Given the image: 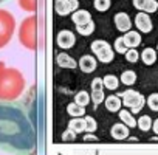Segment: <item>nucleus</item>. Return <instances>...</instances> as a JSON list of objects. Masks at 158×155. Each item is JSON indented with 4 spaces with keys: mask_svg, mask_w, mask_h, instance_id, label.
I'll return each instance as SVG.
<instances>
[{
    "mask_svg": "<svg viewBox=\"0 0 158 155\" xmlns=\"http://www.w3.org/2000/svg\"><path fill=\"white\" fill-rule=\"evenodd\" d=\"M0 147L13 152H25L28 147L25 119L14 106L2 101H0Z\"/></svg>",
    "mask_w": 158,
    "mask_h": 155,
    "instance_id": "1",
    "label": "nucleus"
},
{
    "mask_svg": "<svg viewBox=\"0 0 158 155\" xmlns=\"http://www.w3.org/2000/svg\"><path fill=\"white\" fill-rule=\"evenodd\" d=\"M25 90V76L13 67L0 62V101L13 103L22 96Z\"/></svg>",
    "mask_w": 158,
    "mask_h": 155,
    "instance_id": "2",
    "label": "nucleus"
},
{
    "mask_svg": "<svg viewBox=\"0 0 158 155\" xmlns=\"http://www.w3.org/2000/svg\"><path fill=\"white\" fill-rule=\"evenodd\" d=\"M37 20L34 16L27 17L19 28V40L28 50L37 48Z\"/></svg>",
    "mask_w": 158,
    "mask_h": 155,
    "instance_id": "3",
    "label": "nucleus"
},
{
    "mask_svg": "<svg viewBox=\"0 0 158 155\" xmlns=\"http://www.w3.org/2000/svg\"><path fill=\"white\" fill-rule=\"evenodd\" d=\"M16 30L14 16L5 10H0V48L8 45Z\"/></svg>",
    "mask_w": 158,
    "mask_h": 155,
    "instance_id": "4",
    "label": "nucleus"
},
{
    "mask_svg": "<svg viewBox=\"0 0 158 155\" xmlns=\"http://www.w3.org/2000/svg\"><path fill=\"white\" fill-rule=\"evenodd\" d=\"M119 98L123 99V106L130 109L132 113L141 112V109L146 104V98L136 90H126V92L119 93Z\"/></svg>",
    "mask_w": 158,
    "mask_h": 155,
    "instance_id": "5",
    "label": "nucleus"
},
{
    "mask_svg": "<svg viewBox=\"0 0 158 155\" xmlns=\"http://www.w3.org/2000/svg\"><path fill=\"white\" fill-rule=\"evenodd\" d=\"M92 51L96 54V59L102 64H109L113 61L115 57V51L113 48L109 45V42L102 40V39H98V40H93L92 45H90Z\"/></svg>",
    "mask_w": 158,
    "mask_h": 155,
    "instance_id": "6",
    "label": "nucleus"
},
{
    "mask_svg": "<svg viewBox=\"0 0 158 155\" xmlns=\"http://www.w3.org/2000/svg\"><path fill=\"white\" fill-rule=\"evenodd\" d=\"M92 101L95 104V109L106 101V95H104V82L102 78H95L92 81Z\"/></svg>",
    "mask_w": 158,
    "mask_h": 155,
    "instance_id": "7",
    "label": "nucleus"
},
{
    "mask_svg": "<svg viewBox=\"0 0 158 155\" xmlns=\"http://www.w3.org/2000/svg\"><path fill=\"white\" fill-rule=\"evenodd\" d=\"M77 6H79V0H56L54 11L59 16H67L70 13L77 11Z\"/></svg>",
    "mask_w": 158,
    "mask_h": 155,
    "instance_id": "8",
    "label": "nucleus"
},
{
    "mask_svg": "<svg viewBox=\"0 0 158 155\" xmlns=\"http://www.w3.org/2000/svg\"><path fill=\"white\" fill-rule=\"evenodd\" d=\"M135 27L138 28V31H141V33L147 34V33H150V31H152L153 23H152V19L149 17V14H147V13L139 11V13L135 16Z\"/></svg>",
    "mask_w": 158,
    "mask_h": 155,
    "instance_id": "9",
    "label": "nucleus"
},
{
    "mask_svg": "<svg viewBox=\"0 0 158 155\" xmlns=\"http://www.w3.org/2000/svg\"><path fill=\"white\" fill-rule=\"evenodd\" d=\"M56 42H57V45H59L60 48L68 50V48H71V47L74 45L76 37H74V34H73L70 30H62V31H59V34H57V37H56Z\"/></svg>",
    "mask_w": 158,
    "mask_h": 155,
    "instance_id": "10",
    "label": "nucleus"
},
{
    "mask_svg": "<svg viewBox=\"0 0 158 155\" xmlns=\"http://www.w3.org/2000/svg\"><path fill=\"white\" fill-rule=\"evenodd\" d=\"M113 19H115V27L118 28V31H121V33L130 31L132 20H130V17H129L127 13H116Z\"/></svg>",
    "mask_w": 158,
    "mask_h": 155,
    "instance_id": "11",
    "label": "nucleus"
},
{
    "mask_svg": "<svg viewBox=\"0 0 158 155\" xmlns=\"http://www.w3.org/2000/svg\"><path fill=\"white\" fill-rule=\"evenodd\" d=\"M129 132H130V129H129L126 124H123V123H116V124H113L112 129H110L112 138H113V140H118V141L127 140V138H129Z\"/></svg>",
    "mask_w": 158,
    "mask_h": 155,
    "instance_id": "12",
    "label": "nucleus"
},
{
    "mask_svg": "<svg viewBox=\"0 0 158 155\" xmlns=\"http://www.w3.org/2000/svg\"><path fill=\"white\" fill-rule=\"evenodd\" d=\"M77 65H79V68H81L84 73H93V71L96 70V67H98L96 59H95L93 56H90V54L81 56V59H79Z\"/></svg>",
    "mask_w": 158,
    "mask_h": 155,
    "instance_id": "13",
    "label": "nucleus"
},
{
    "mask_svg": "<svg viewBox=\"0 0 158 155\" xmlns=\"http://www.w3.org/2000/svg\"><path fill=\"white\" fill-rule=\"evenodd\" d=\"M133 6L143 13H155L158 10V3L156 0H133Z\"/></svg>",
    "mask_w": 158,
    "mask_h": 155,
    "instance_id": "14",
    "label": "nucleus"
},
{
    "mask_svg": "<svg viewBox=\"0 0 158 155\" xmlns=\"http://www.w3.org/2000/svg\"><path fill=\"white\" fill-rule=\"evenodd\" d=\"M71 20L74 22V25H76V27H79V25L89 23V22L92 20V14H90L89 11H85V10H77V11H74V13H73Z\"/></svg>",
    "mask_w": 158,
    "mask_h": 155,
    "instance_id": "15",
    "label": "nucleus"
},
{
    "mask_svg": "<svg viewBox=\"0 0 158 155\" xmlns=\"http://www.w3.org/2000/svg\"><path fill=\"white\" fill-rule=\"evenodd\" d=\"M123 39H124V42H126V45H127L129 50L130 48H136L141 44V34L138 31H127L123 36Z\"/></svg>",
    "mask_w": 158,
    "mask_h": 155,
    "instance_id": "16",
    "label": "nucleus"
},
{
    "mask_svg": "<svg viewBox=\"0 0 158 155\" xmlns=\"http://www.w3.org/2000/svg\"><path fill=\"white\" fill-rule=\"evenodd\" d=\"M104 104H106V109H107L109 112H112V113L119 112V110H121V106H123L121 98L116 96V95H109V96L106 98Z\"/></svg>",
    "mask_w": 158,
    "mask_h": 155,
    "instance_id": "17",
    "label": "nucleus"
},
{
    "mask_svg": "<svg viewBox=\"0 0 158 155\" xmlns=\"http://www.w3.org/2000/svg\"><path fill=\"white\" fill-rule=\"evenodd\" d=\"M56 62L60 68H76V65H77V62L67 53H59L56 57Z\"/></svg>",
    "mask_w": 158,
    "mask_h": 155,
    "instance_id": "18",
    "label": "nucleus"
},
{
    "mask_svg": "<svg viewBox=\"0 0 158 155\" xmlns=\"http://www.w3.org/2000/svg\"><path fill=\"white\" fill-rule=\"evenodd\" d=\"M118 113H119L121 123H123V124H126L129 129H132V127H135V126H136V119L133 118V113H132L130 110H127V109H121Z\"/></svg>",
    "mask_w": 158,
    "mask_h": 155,
    "instance_id": "19",
    "label": "nucleus"
},
{
    "mask_svg": "<svg viewBox=\"0 0 158 155\" xmlns=\"http://www.w3.org/2000/svg\"><path fill=\"white\" fill-rule=\"evenodd\" d=\"M141 61L146 64V65H153L156 62V50L153 48H144L143 53L139 54Z\"/></svg>",
    "mask_w": 158,
    "mask_h": 155,
    "instance_id": "20",
    "label": "nucleus"
},
{
    "mask_svg": "<svg viewBox=\"0 0 158 155\" xmlns=\"http://www.w3.org/2000/svg\"><path fill=\"white\" fill-rule=\"evenodd\" d=\"M67 113L71 116V118H81L85 115V107L82 106H77L76 103H70L67 106Z\"/></svg>",
    "mask_w": 158,
    "mask_h": 155,
    "instance_id": "21",
    "label": "nucleus"
},
{
    "mask_svg": "<svg viewBox=\"0 0 158 155\" xmlns=\"http://www.w3.org/2000/svg\"><path fill=\"white\" fill-rule=\"evenodd\" d=\"M102 82H104V89L107 90H116L119 87V78L115 74H106L102 78Z\"/></svg>",
    "mask_w": 158,
    "mask_h": 155,
    "instance_id": "22",
    "label": "nucleus"
},
{
    "mask_svg": "<svg viewBox=\"0 0 158 155\" xmlns=\"http://www.w3.org/2000/svg\"><path fill=\"white\" fill-rule=\"evenodd\" d=\"M124 86H133L136 82V73L133 70H126L121 73V79H119Z\"/></svg>",
    "mask_w": 158,
    "mask_h": 155,
    "instance_id": "23",
    "label": "nucleus"
},
{
    "mask_svg": "<svg viewBox=\"0 0 158 155\" xmlns=\"http://www.w3.org/2000/svg\"><path fill=\"white\" fill-rule=\"evenodd\" d=\"M68 130H73L74 133H81V132H85V127H84V119L82 118H73L70 123H68Z\"/></svg>",
    "mask_w": 158,
    "mask_h": 155,
    "instance_id": "24",
    "label": "nucleus"
},
{
    "mask_svg": "<svg viewBox=\"0 0 158 155\" xmlns=\"http://www.w3.org/2000/svg\"><path fill=\"white\" fill-rule=\"evenodd\" d=\"M152 124H153V121H152V118H150L149 115H141V116L136 119V126H138L139 130H143V132L150 130V129H152Z\"/></svg>",
    "mask_w": 158,
    "mask_h": 155,
    "instance_id": "25",
    "label": "nucleus"
},
{
    "mask_svg": "<svg viewBox=\"0 0 158 155\" xmlns=\"http://www.w3.org/2000/svg\"><path fill=\"white\" fill-rule=\"evenodd\" d=\"M90 99H92V96H90V93H87L85 90H81V92H77V93L74 95V103H76L77 106H82V107L89 106Z\"/></svg>",
    "mask_w": 158,
    "mask_h": 155,
    "instance_id": "26",
    "label": "nucleus"
},
{
    "mask_svg": "<svg viewBox=\"0 0 158 155\" xmlns=\"http://www.w3.org/2000/svg\"><path fill=\"white\" fill-rule=\"evenodd\" d=\"M76 31H77L79 34H82V36H90V34L95 31V22L90 20L89 23L79 25V27H76Z\"/></svg>",
    "mask_w": 158,
    "mask_h": 155,
    "instance_id": "27",
    "label": "nucleus"
},
{
    "mask_svg": "<svg viewBox=\"0 0 158 155\" xmlns=\"http://www.w3.org/2000/svg\"><path fill=\"white\" fill-rule=\"evenodd\" d=\"M84 127H85V132H89V133H92V132H95L96 129H98V123H96V119L93 118V116H85L84 118Z\"/></svg>",
    "mask_w": 158,
    "mask_h": 155,
    "instance_id": "28",
    "label": "nucleus"
},
{
    "mask_svg": "<svg viewBox=\"0 0 158 155\" xmlns=\"http://www.w3.org/2000/svg\"><path fill=\"white\" fill-rule=\"evenodd\" d=\"M19 5L25 11H36V8H37L36 6L37 5L36 0H19Z\"/></svg>",
    "mask_w": 158,
    "mask_h": 155,
    "instance_id": "29",
    "label": "nucleus"
},
{
    "mask_svg": "<svg viewBox=\"0 0 158 155\" xmlns=\"http://www.w3.org/2000/svg\"><path fill=\"white\" fill-rule=\"evenodd\" d=\"M146 103H147V106H149L150 110L158 112V93H152V95H149V98L146 99Z\"/></svg>",
    "mask_w": 158,
    "mask_h": 155,
    "instance_id": "30",
    "label": "nucleus"
},
{
    "mask_svg": "<svg viewBox=\"0 0 158 155\" xmlns=\"http://www.w3.org/2000/svg\"><path fill=\"white\" fill-rule=\"evenodd\" d=\"M115 50H116L118 53H121V54H126V53L129 51V48H127V45H126L123 36H121V37H116V40H115Z\"/></svg>",
    "mask_w": 158,
    "mask_h": 155,
    "instance_id": "31",
    "label": "nucleus"
},
{
    "mask_svg": "<svg viewBox=\"0 0 158 155\" xmlns=\"http://www.w3.org/2000/svg\"><path fill=\"white\" fill-rule=\"evenodd\" d=\"M93 6H95L98 11L104 13V11H107V10L110 8V0H95Z\"/></svg>",
    "mask_w": 158,
    "mask_h": 155,
    "instance_id": "32",
    "label": "nucleus"
},
{
    "mask_svg": "<svg viewBox=\"0 0 158 155\" xmlns=\"http://www.w3.org/2000/svg\"><path fill=\"white\" fill-rule=\"evenodd\" d=\"M126 59H127V62H132V64H135V62L139 59V53H138L135 48H130V50L126 53Z\"/></svg>",
    "mask_w": 158,
    "mask_h": 155,
    "instance_id": "33",
    "label": "nucleus"
},
{
    "mask_svg": "<svg viewBox=\"0 0 158 155\" xmlns=\"http://www.w3.org/2000/svg\"><path fill=\"white\" fill-rule=\"evenodd\" d=\"M74 140H76V133H74L73 130H68V129H67V130L62 133V141H70V143H71V141H74Z\"/></svg>",
    "mask_w": 158,
    "mask_h": 155,
    "instance_id": "34",
    "label": "nucleus"
},
{
    "mask_svg": "<svg viewBox=\"0 0 158 155\" xmlns=\"http://www.w3.org/2000/svg\"><path fill=\"white\" fill-rule=\"evenodd\" d=\"M152 130L156 133V136H158V118L153 121V124H152Z\"/></svg>",
    "mask_w": 158,
    "mask_h": 155,
    "instance_id": "35",
    "label": "nucleus"
},
{
    "mask_svg": "<svg viewBox=\"0 0 158 155\" xmlns=\"http://www.w3.org/2000/svg\"><path fill=\"white\" fill-rule=\"evenodd\" d=\"M92 140H93V141H98V138H96L95 135H85V136H84V141H92Z\"/></svg>",
    "mask_w": 158,
    "mask_h": 155,
    "instance_id": "36",
    "label": "nucleus"
},
{
    "mask_svg": "<svg viewBox=\"0 0 158 155\" xmlns=\"http://www.w3.org/2000/svg\"><path fill=\"white\" fill-rule=\"evenodd\" d=\"M2 2H5V0H0V3H2Z\"/></svg>",
    "mask_w": 158,
    "mask_h": 155,
    "instance_id": "37",
    "label": "nucleus"
},
{
    "mask_svg": "<svg viewBox=\"0 0 158 155\" xmlns=\"http://www.w3.org/2000/svg\"><path fill=\"white\" fill-rule=\"evenodd\" d=\"M156 50H158V45H156Z\"/></svg>",
    "mask_w": 158,
    "mask_h": 155,
    "instance_id": "38",
    "label": "nucleus"
}]
</instances>
